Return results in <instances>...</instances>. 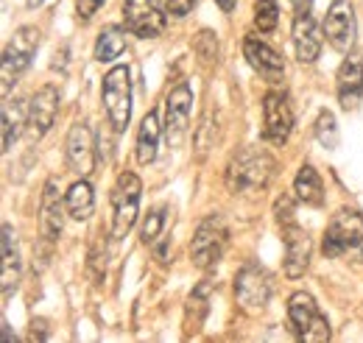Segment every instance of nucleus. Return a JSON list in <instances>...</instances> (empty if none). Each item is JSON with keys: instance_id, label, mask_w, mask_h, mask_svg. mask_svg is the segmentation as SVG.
Masks as SVG:
<instances>
[{"instance_id": "dca6fc26", "label": "nucleus", "mask_w": 363, "mask_h": 343, "mask_svg": "<svg viewBox=\"0 0 363 343\" xmlns=\"http://www.w3.org/2000/svg\"><path fill=\"white\" fill-rule=\"evenodd\" d=\"M243 56L252 64V70L260 73L269 84H279L285 79V62H282V56L274 50L272 45L263 43V40L246 37L243 40Z\"/></svg>"}, {"instance_id": "f3484780", "label": "nucleus", "mask_w": 363, "mask_h": 343, "mask_svg": "<svg viewBox=\"0 0 363 343\" xmlns=\"http://www.w3.org/2000/svg\"><path fill=\"white\" fill-rule=\"evenodd\" d=\"M335 89H338V103L347 112H355L363 98V59L361 56H347L338 67L335 76Z\"/></svg>"}, {"instance_id": "9d476101", "label": "nucleus", "mask_w": 363, "mask_h": 343, "mask_svg": "<svg viewBox=\"0 0 363 343\" xmlns=\"http://www.w3.org/2000/svg\"><path fill=\"white\" fill-rule=\"evenodd\" d=\"M324 37L333 50L338 53H347L355 37H358V20H355V9L350 0H333L330 3V11L324 17Z\"/></svg>"}, {"instance_id": "cd10ccee", "label": "nucleus", "mask_w": 363, "mask_h": 343, "mask_svg": "<svg viewBox=\"0 0 363 343\" xmlns=\"http://www.w3.org/2000/svg\"><path fill=\"white\" fill-rule=\"evenodd\" d=\"M316 140L327 148V151H333V148H338V140H341V134H338V123H335V115L330 112V109H321L316 118Z\"/></svg>"}, {"instance_id": "aec40b11", "label": "nucleus", "mask_w": 363, "mask_h": 343, "mask_svg": "<svg viewBox=\"0 0 363 343\" xmlns=\"http://www.w3.org/2000/svg\"><path fill=\"white\" fill-rule=\"evenodd\" d=\"M20 282V252L14 240V229L3 223V301L11 299Z\"/></svg>"}, {"instance_id": "0eeeda50", "label": "nucleus", "mask_w": 363, "mask_h": 343, "mask_svg": "<svg viewBox=\"0 0 363 343\" xmlns=\"http://www.w3.org/2000/svg\"><path fill=\"white\" fill-rule=\"evenodd\" d=\"M288 321L299 341H330V321L318 313V304L311 293L296 291L288 299Z\"/></svg>"}, {"instance_id": "72a5a7b5", "label": "nucleus", "mask_w": 363, "mask_h": 343, "mask_svg": "<svg viewBox=\"0 0 363 343\" xmlns=\"http://www.w3.org/2000/svg\"><path fill=\"white\" fill-rule=\"evenodd\" d=\"M101 6H104V0H76V11H79L82 20H90Z\"/></svg>"}, {"instance_id": "4468645a", "label": "nucleus", "mask_w": 363, "mask_h": 343, "mask_svg": "<svg viewBox=\"0 0 363 343\" xmlns=\"http://www.w3.org/2000/svg\"><path fill=\"white\" fill-rule=\"evenodd\" d=\"M56 112H59V89L53 84L40 86L28 101V137H31V142L43 140L50 131L53 120H56Z\"/></svg>"}, {"instance_id": "39448f33", "label": "nucleus", "mask_w": 363, "mask_h": 343, "mask_svg": "<svg viewBox=\"0 0 363 343\" xmlns=\"http://www.w3.org/2000/svg\"><path fill=\"white\" fill-rule=\"evenodd\" d=\"M227 246H229V229H227V223H224V218L218 213L207 215V218L199 223L196 237H193V243H190L193 265L201 268V271L216 268V265L221 262V257H224Z\"/></svg>"}, {"instance_id": "1a4fd4ad", "label": "nucleus", "mask_w": 363, "mask_h": 343, "mask_svg": "<svg viewBox=\"0 0 363 343\" xmlns=\"http://www.w3.org/2000/svg\"><path fill=\"white\" fill-rule=\"evenodd\" d=\"M168 0H126L123 3V17H126V31L143 40H154L165 31L168 20Z\"/></svg>"}, {"instance_id": "a211bd4d", "label": "nucleus", "mask_w": 363, "mask_h": 343, "mask_svg": "<svg viewBox=\"0 0 363 343\" xmlns=\"http://www.w3.org/2000/svg\"><path fill=\"white\" fill-rule=\"evenodd\" d=\"M40 210H43V218H40V223H43V237H45L48 243L59 240V235H62V229H65V210H67V204H65V198L59 196L56 179H48L45 181Z\"/></svg>"}, {"instance_id": "c9c22d12", "label": "nucleus", "mask_w": 363, "mask_h": 343, "mask_svg": "<svg viewBox=\"0 0 363 343\" xmlns=\"http://www.w3.org/2000/svg\"><path fill=\"white\" fill-rule=\"evenodd\" d=\"M291 3H294L296 11H311V3H313V0H291Z\"/></svg>"}, {"instance_id": "ddd939ff", "label": "nucleus", "mask_w": 363, "mask_h": 343, "mask_svg": "<svg viewBox=\"0 0 363 343\" xmlns=\"http://www.w3.org/2000/svg\"><path fill=\"white\" fill-rule=\"evenodd\" d=\"M282 237H285V276L299 279V276H305V271L311 265L313 240L296 220L282 226Z\"/></svg>"}, {"instance_id": "f257e3e1", "label": "nucleus", "mask_w": 363, "mask_h": 343, "mask_svg": "<svg viewBox=\"0 0 363 343\" xmlns=\"http://www.w3.org/2000/svg\"><path fill=\"white\" fill-rule=\"evenodd\" d=\"M321 252L330 259H363V215L358 210H338L330 218L324 237H321Z\"/></svg>"}, {"instance_id": "6ab92c4d", "label": "nucleus", "mask_w": 363, "mask_h": 343, "mask_svg": "<svg viewBox=\"0 0 363 343\" xmlns=\"http://www.w3.org/2000/svg\"><path fill=\"white\" fill-rule=\"evenodd\" d=\"M294 47L302 64H313L321 53V31L311 11H296L294 17Z\"/></svg>"}, {"instance_id": "9b49d317", "label": "nucleus", "mask_w": 363, "mask_h": 343, "mask_svg": "<svg viewBox=\"0 0 363 343\" xmlns=\"http://www.w3.org/2000/svg\"><path fill=\"white\" fill-rule=\"evenodd\" d=\"M193 115V89L179 81L165 98V137L171 145H179L190 126Z\"/></svg>"}, {"instance_id": "f03ea898", "label": "nucleus", "mask_w": 363, "mask_h": 343, "mask_svg": "<svg viewBox=\"0 0 363 343\" xmlns=\"http://www.w3.org/2000/svg\"><path fill=\"white\" fill-rule=\"evenodd\" d=\"M277 162L269 151L249 145L240 154H235L227 165L229 193H249V190H266L272 184Z\"/></svg>"}, {"instance_id": "7ed1b4c3", "label": "nucleus", "mask_w": 363, "mask_h": 343, "mask_svg": "<svg viewBox=\"0 0 363 343\" xmlns=\"http://www.w3.org/2000/svg\"><path fill=\"white\" fill-rule=\"evenodd\" d=\"M101 98H104L109 126L115 131H126L129 120H132V73H129V67L118 64L104 76Z\"/></svg>"}, {"instance_id": "e433bc0d", "label": "nucleus", "mask_w": 363, "mask_h": 343, "mask_svg": "<svg viewBox=\"0 0 363 343\" xmlns=\"http://www.w3.org/2000/svg\"><path fill=\"white\" fill-rule=\"evenodd\" d=\"M216 3H218V6H221V11H232V9H235V3H238V0H216Z\"/></svg>"}, {"instance_id": "423d86ee", "label": "nucleus", "mask_w": 363, "mask_h": 343, "mask_svg": "<svg viewBox=\"0 0 363 343\" xmlns=\"http://www.w3.org/2000/svg\"><path fill=\"white\" fill-rule=\"evenodd\" d=\"M37 47H40V31L34 26H23V28L14 31V40L6 45L3 62H0V81H3L0 92H3V98H9L11 86L17 84L23 70L31 64Z\"/></svg>"}, {"instance_id": "f704fd0d", "label": "nucleus", "mask_w": 363, "mask_h": 343, "mask_svg": "<svg viewBox=\"0 0 363 343\" xmlns=\"http://www.w3.org/2000/svg\"><path fill=\"white\" fill-rule=\"evenodd\" d=\"M48 338V324L40 318V321H31V332H28V341H45Z\"/></svg>"}, {"instance_id": "a878e982", "label": "nucleus", "mask_w": 363, "mask_h": 343, "mask_svg": "<svg viewBox=\"0 0 363 343\" xmlns=\"http://www.w3.org/2000/svg\"><path fill=\"white\" fill-rule=\"evenodd\" d=\"M126 50V31L121 26H106L101 34H98V43H95V59L101 64L118 59L121 53Z\"/></svg>"}, {"instance_id": "412c9836", "label": "nucleus", "mask_w": 363, "mask_h": 343, "mask_svg": "<svg viewBox=\"0 0 363 343\" xmlns=\"http://www.w3.org/2000/svg\"><path fill=\"white\" fill-rule=\"evenodd\" d=\"M160 134H162V126H160V115L157 109H151L143 123H140V131H137V162L140 165H151L157 159V148H160Z\"/></svg>"}, {"instance_id": "b1692460", "label": "nucleus", "mask_w": 363, "mask_h": 343, "mask_svg": "<svg viewBox=\"0 0 363 343\" xmlns=\"http://www.w3.org/2000/svg\"><path fill=\"white\" fill-rule=\"evenodd\" d=\"M23 126H28V103H23L17 98L6 101L3 103V151H9L14 145Z\"/></svg>"}, {"instance_id": "393cba45", "label": "nucleus", "mask_w": 363, "mask_h": 343, "mask_svg": "<svg viewBox=\"0 0 363 343\" xmlns=\"http://www.w3.org/2000/svg\"><path fill=\"white\" fill-rule=\"evenodd\" d=\"M210 282L204 279L193 293H190V299H187V307H184V332L187 335H196L199 332V327H201V321H204V315H207V296H210Z\"/></svg>"}, {"instance_id": "2f4dec72", "label": "nucleus", "mask_w": 363, "mask_h": 343, "mask_svg": "<svg viewBox=\"0 0 363 343\" xmlns=\"http://www.w3.org/2000/svg\"><path fill=\"white\" fill-rule=\"evenodd\" d=\"M216 142V126H213V112H207L196 129V145H199V157L207 154V148Z\"/></svg>"}, {"instance_id": "5701e85b", "label": "nucleus", "mask_w": 363, "mask_h": 343, "mask_svg": "<svg viewBox=\"0 0 363 343\" xmlns=\"http://www.w3.org/2000/svg\"><path fill=\"white\" fill-rule=\"evenodd\" d=\"M294 193L302 204L308 207H321L324 201V184H321V176L316 173L313 165H302L296 179H294Z\"/></svg>"}, {"instance_id": "bb28decb", "label": "nucleus", "mask_w": 363, "mask_h": 343, "mask_svg": "<svg viewBox=\"0 0 363 343\" xmlns=\"http://www.w3.org/2000/svg\"><path fill=\"white\" fill-rule=\"evenodd\" d=\"M165 220H168V210L165 207H154L148 218L143 220V229H140V240L145 246H157L162 240V229H165Z\"/></svg>"}, {"instance_id": "473e14b6", "label": "nucleus", "mask_w": 363, "mask_h": 343, "mask_svg": "<svg viewBox=\"0 0 363 343\" xmlns=\"http://www.w3.org/2000/svg\"><path fill=\"white\" fill-rule=\"evenodd\" d=\"M196 3H199V0H168V14H171V17H184V14L193 11Z\"/></svg>"}, {"instance_id": "2eb2a0df", "label": "nucleus", "mask_w": 363, "mask_h": 343, "mask_svg": "<svg viewBox=\"0 0 363 343\" xmlns=\"http://www.w3.org/2000/svg\"><path fill=\"white\" fill-rule=\"evenodd\" d=\"M65 157H67V168L76 176H90L95 168V145H92V131L84 120L73 123L65 140Z\"/></svg>"}, {"instance_id": "6e6552de", "label": "nucleus", "mask_w": 363, "mask_h": 343, "mask_svg": "<svg viewBox=\"0 0 363 343\" xmlns=\"http://www.w3.org/2000/svg\"><path fill=\"white\" fill-rule=\"evenodd\" d=\"M272 274L257 262L243 265L235 276V299L240 304V310L249 313V315L266 310V304L272 299Z\"/></svg>"}, {"instance_id": "c85d7f7f", "label": "nucleus", "mask_w": 363, "mask_h": 343, "mask_svg": "<svg viewBox=\"0 0 363 343\" xmlns=\"http://www.w3.org/2000/svg\"><path fill=\"white\" fill-rule=\"evenodd\" d=\"M279 20V6L277 0H255V26L260 31H274Z\"/></svg>"}, {"instance_id": "7c9ffc66", "label": "nucleus", "mask_w": 363, "mask_h": 343, "mask_svg": "<svg viewBox=\"0 0 363 343\" xmlns=\"http://www.w3.org/2000/svg\"><path fill=\"white\" fill-rule=\"evenodd\" d=\"M196 56L201 59V64H213L218 62V40L213 31H201L196 37Z\"/></svg>"}, {"instance_id": "4c0bfd02", "label": "nucleus", "mask_w": 363, "mask_h": 343, "mask_svg": "<svg viewBox=\"0 0 363 343\" xmlns=\"http://www.w3.org/2000/svg\"><path fill=\"white\" fill-rule=\"evenodd\" d=\"M37 6H43V0H28V9H37Z\"/></svg>"}, {"instance_id": "4be33fe9", "label": "nucleus", "mask_w": 363, "mask_h": 343, "mask_svg": "<svg viewBox=\"0 0 363 343\" xmlns=\"http://www.w3.org/2000/svg\"><path fill=\"white\" fill-rule=\"evenodd\" d=\"M65 204H67V215L73 220H87L95 210V196H92L90 181L82 176L79 181H73L65 193Z\"/></svg>"}, {"instance_id": "f8f14e48", "label": "nucleus", "mask_w": 363, "mask_h": 343, "mask_svg": "<svg viewBox=\"0 0 363 343\" xmlns=\"http://www.w3.org/2000/svg\"><path fill=\"white\" fill-rule=\"evenodd\" d=\"M263 126L266 140L274 145H285L294 131V109L282 92H266L263 98Z\"/></svg>"}, {"instance_id": "c756f323", "label": "nucleus", "mask_w": 363, "mask_h": 343, "mask_svg": "<svg viewBox=\"0 0 363 343\" xmlns=\"http://www.w3.org/2000/svg\"><path fill=\"white\" fill-rule=\"evenodd\" d=\"M87 271H90L92 282H95V285H101V279L106 276V243H101V240H95V243H92Z\"/></svg>"}, {"instance_id": "20e7f679", "label": "nucleus", "mask_w": 363, "mask_h": 343, "mask_svg": "<svg viewBox=\"0 0 363 343\" xmlns=\"http://www.w3.org/2000/svg\"><path fill=\"white\" fill-rule=\"evenodd\" d=\"M140 193H143V181L132 171H123L118 176L115 187H112V237L121 240L132 232L137 215H140Z\"/></svg>"}]
</instances>
